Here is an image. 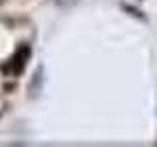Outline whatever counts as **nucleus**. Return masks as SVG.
<instances>
[{"mask_svg": "<svg viewBox=\"0 0 157 147\" xmlns=\"http://www.w3.org/2000/svg\"><path fill=\"white\" fill-rule=\"evenodd\" d=\"M28 57H29V49H28V47L24 49V55H22V57H20V53H18L16 59H14V73H20L24 67H26V59H28Z\"/></svg>", "mask_w": 157, "mask_h": 147, "instance_id": "f257e3e1", "label": "nucleus"}]
</instances>
